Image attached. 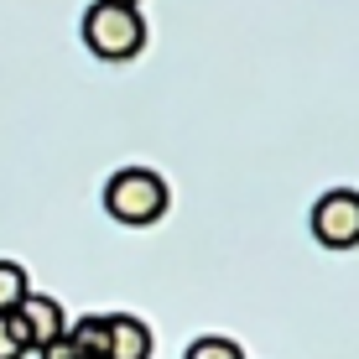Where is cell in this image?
I'll return each instance as SVG.
<instances>
[{"label":"cell","mask_w":359,"mask_h":359,"mask_svg":"<svg viewBox=\"0 0 359 359\" xmlns=\"http://www.w3.org/2000/svg\"><path fill=\"white\" fill-rule=\"evenodd\" d=\"M27 292H32L27 271H21L16 261H0V318H6V313H16V307L27 302Z\"/></svg>","instance_id":"obj_7"},{"label":"cell","mask_w":359,"mask_h":359,"mask_svg":"<svg viewBox=\"0 0 359 359\" xmlns=\"http://www.w3.org/2000/svg\"><path fill=\"white\" fill-rule=\"evenodd\" d=\"M63 339L73 344V354H79V359H104V344H109V323H104V313H83L79 323H68V328H63Z\"/></svg>","instance_id":"obj_6"},{"label":"cell","mask_w":359,"mask_h":359,"mask_svg":"<svg viewBox=\"0 0 359 359\" xmlns=\"http://www.w3.org/2000/svg\"><path fill=\"white\" fill-rule=\"evenodd\" d=\"M172 193H167V177L151 167H120L115 177L104 182V214L115 219V224H156V219L167 214Z\"/></svg>","instance_id":"obj_1"},{"label":"cell","mask_w":359,"mask_h":359,"mask_svg":"<svg viewBox=\"0 0 359 359\" xmlns=\"http://www.w3.org/2000/svg\"><path fill=\"white\" fill-rule=\"evenodd\" d=\"M109 323V344H104V359H151V328L130 313H104Z\"/></svg>","instance_id":"obj_5"},{"label":"cell","mask_w":359,"mask_h":359,"mask_svg":"<svg viewBox=\"0 0 359 359\" xmlns=\"http://www.w3.org/2000/svg\"><path fill=\"white\" fill-rule=\"evenodd\" d=\"M188 359H245V349L234 339H219V333H203V339L188 344Z\"/></svg>","instance_id":"obj_8"},{"label":"cell","mask_w":359,"mask_h":359,"mask_svg":"<svg viewBox=\"0 0 359 359\" xmlns=\"http://www.w3.org/2000/svg\"><path fill=\"white\" fill-rule=\"evenodd\" d=\"M83 47L104 63H130L135 53L146 47V21L135 6H104L94 0L83 11Z\"/></svg>","instance_id":"obj_2"},{"label":"cell","mask_w":359,"mask_h":359,"mask_svg":"<svg viewBox=\"0 0 359 359\" xmlns=\"http://www.w3.org/2000/svg\"><path fill=\"white\" fill-rule=\"evenodd\" d=\"M313 240L323 250H354L359 245V193L354 188H328L313 203Z\"/></svg>","instance_id":"obj_3"},{"label":"cell","mask_w":359,"mask_h":359,"mask_svg":"<svg viewBox=\"0 0 359 359\" xmlns=\"http://www.w3.org/2000/svg\"><path fill=\"white\" fill-rule=\"evenodd\" d=\"M104 6H135V11H141V0H104Z\"/></svg>","instance_id":"obj_10"},{"label":"cell","mask_w":359,"mask_h":359,"mask_svg":"<svg viewBox=\"0 0 359 359\" xmlns=\"http://www.w3.org/2000/svg\"><path fill=\"white\" fill-rule=\"evenodd\" d=\"M21 354H32L27 349V333H21L16 313H6V318H0V359H21Z\"/></svg>","instance_id":"obj_9"},{"label":"cell","mask_w":359,"mask_h":359,"mask_svg":"<svg viewBox=\"0 0 359 359\" xmlns=\"http://www.w3.org/2000/svg\"><path fill=\"white\" fill-rule=\"evenodd\" d=\"M16 323L21 333H27V349H47V344H57L63 339V328H68V313L53 302L47 292H27V302L16 307Z\"/></svg>","instance_id":"obj_4"}]
</instances>
